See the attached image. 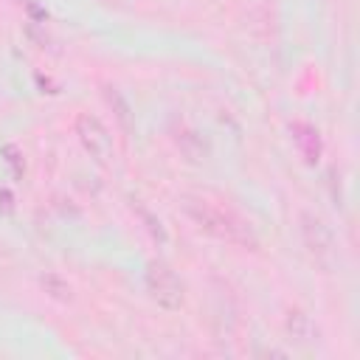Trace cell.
<instances>
[{"label": "cell", "mask_w": 360, "mask_h": 360, "mask_svg": "<svg viewBox=\"0 0 360 360\" xmlns=\"http://www.w3.org/2000/svg\"><path fill=\"white\" fill-rule=\"evenodd\" d=\"M172 141H174L177 152H180L188 163H202V160L208 158V143H205V138H202L197 129L186 127V124L172 127Z\"/></svg>", "instance_id": "cell-5"}, {"label": "cell", "mask_w": 360, "mask_h": 360, "mask_svg": "<svg viewBox=\"0 0 360 360\" xmlns=\"http://www.w3.org/2000/svg\"><path fill=\"white\" fill-rule=\"evenodd\" d=\"M39 287H42L53 301H59V304H70V301H73V287H70V281L62 278V276L53 273V270H45V273L39 276Z\"/></svg>", "instance_id": "cell-9"}, {"label": "cell", "mask_w": 360, "mask_h": 360, "mask_svg": "<svg viewBox=\"0 0 360 360\" xmlns=\"http://www.w3.org/2000/svg\"><path fill=\"white\" fill-rule=\"evenodd\" d=\"M3 158H6V163L11 166V172L20 177V174H22V155H20V149L11 146V143H6V146H3Z\"/></svg>", "instance_id": "cell-11"}, {"label": "cell", "mask_w": 360, "mask_h": 360, "mask_svg": "<svg viewBox=\"0 0 360 360\" xmlns=\"http://www.w3.org/2000/svg\"><path fill=\"white\" fill-rule=\"evenodd\" d=\"M0 208H3L6 214H11V194H8L6 188H0Z\"/></svg>", "instance_id": "cell-12"}, {"label": "cell", "mask_w": 360, "mask_h": 360, "mask_svg": "<svg viewBox=\"0 0 360 360\" xmlns=\"http://www.w3.org/2000/svg\"><path fill=\"white\" fill-rule=\"evenodd\" d=\"M104 101L110 104V110H112L118 127H121L127 135H132V129H135V112H132L129 101L124 98V93H121L118 87H104Z\"/></svg>", "instance_id": "cell-8"}, {"label": "cell", "mask_w": 360, "mask_h": 360, "mask_svg": "<svg viewBox=\"0 0 360 360\" xmlns=\"http://www.w3.org/2000/svg\"><path fill=\"white\" fill-rule=\"evenodd\" d=\"M132 211H135V214L141 217V222L146 225L149 236H152V239H155V242H158V245L163 248V245L169 242V233H166L163 222H160V219H158V217H155V214H152V211H149V208H146V205H143L141 200H132Z\"/></svg>", "instance_id": "cell-10"}, {"label": "cell", "mask_w": 360, "mask_h": 360, "mask_svg": "<svg viewBox=\"0 0 360 360\" xmlns=\"http://www.w3.org/2000/svg\"><path fill=\"white\" fill-rule=\"evenodd\" d=\"M284 326H287V335L295 343H315L318 340V326L312 323V318L304 309H290Z\"/></svg>", "instance_id": "cell-7"}, {"label": "cell", "mask_w": 360, "mask_h": 360, "mask_svg": "<svg viewBox=\"0 0 360 360\" xmlns=\"http://www.w3.org/2000/svg\"><path fill=\"white\" fill-rule=\"evenodd\" d=\"M76 135H79L82 146L87 149V155L96 158L98 163H107V160L112 158V138H110L107 127H104L96 115L82 112V115L76 118Z\"/></svg>", "instance_id": "cell-3"}, {"label": "cell", "mask_w": 360, "mask_h": 360, "mask_svg": "<svg viewBox=\"0 0 360 360\" xmlns=\"http://www.w3.org/2000/svg\"><path fill=\"white\" fill-rule=\"evenodd\" d=\"M180 208L183 214L208 236L214 239H222L228 245H239V248H248V250H256L259 248V239L250 228V222H245L236 211L231 208H222V205H214L211 200L205 197H194V194H186L180 200Z\"/></svg>", "instance_id": "cell-1"}, {"label": "cell", "mask_w": 360, "mask_h": 360, "mask_svg": "<svg viewBox=\"0 0 360 360\" xmlns=\"http://www.w3.org/2000/svg\"><path fill=\"white\" fill-rule=\"evenodd\" d=\"M143 281H146V290L158 307H163V309H180L183 307V281L177 278V273L169 264L149 262Z\"/></svg>", "instance_id": "cell-2"}, {"label": "cell", "mask_w": 360, "mask_h": 360, "mask_svg": "<svg viewBox=\"0 0 360 360\" xmlns=\"http://www.w3.org/2000/svg\"><path fill=\"white\" fill-rule=\"evenodd\" d=\"M301 236H304V245L309 248V253L315 259H323L332 253V245H335V236H332V228L312 211H301Z\"/></svg>", "instance_id": "cell-4"}, {"label": "cell", "mask_w": 360, "mask_h": 360, "mask_svg": "<svg viewBox=\"0 0 360 360\" xmlns=\"http://www.w3.org/2000/svg\"><path fill=\"white\" fill-rule=\"evenodd\" d=\"M290 132H292L295 146H298L301 155L307 158V163H318V158H321V138H318V129L309 127V124L295 121V124H290Z\"/></svg>", "instance_id": "cell-6"}]
</instances>
